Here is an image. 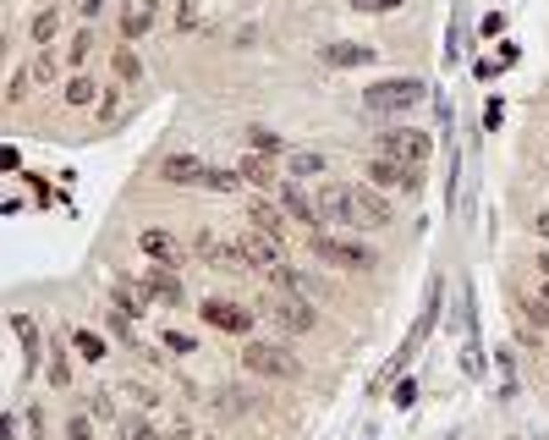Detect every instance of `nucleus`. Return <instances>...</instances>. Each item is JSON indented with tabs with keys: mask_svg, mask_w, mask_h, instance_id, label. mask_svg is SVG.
<instances>
[{
	"mask_svg": "<svg viewBox=\"0 0 549 440\" xmlns=\"http://www.w3.org/2000/svg\"><path fill=\"white\" fill-rule=\"evenodd\" d=\"M440 292H445V281H434V287H429V303H424V314L412 320V330H407V341H401V353L374 374V396H384V386H396V380H401V369L417 358V347H424V341L434 336V325H440Z\"/></svg>",
	"mask_w": 549,
	"mask_h": 440,
	"instance_id": "nucleus-1",
	"label": "nucleus"
},
{
	"mask_svg": "<svg viewBox=\"0 0 549 440\" xmlns=\"http://www.w3.org/2000/svg\"><path fill=\"white\" fill-rule=\"evenodd\" d=\"M424 100H429V83H424V77H379V83L363 88V105H368L374 116H407V110H417Z\"/></svg>",
	"mask_w": 549,
	"mask_h": 440,
	"instance_id": "nucleus-2",
	"label": "nucleus"
},
{
	"mask_svg": "<svg viewBox=\"0 0 549 440\" xmlns=\"http://www.w3.org/2000/svg\"><path fill=\"white\" fill-rule=\"evenodd\" d=\"M242 369L258 374V380H297L303 363L292 347H280V341H247L242 347Z\"/></svg>",
	"mask_w": 549,
	"mask_h": 440,
	"instance_id": "nucleus-3",
	"label": "nucleus"
},
{
	"mask_svg": "<svg viewBox=\"0 0 549 440\" xmlns=\"http://www.w3.org/2000/svg\"><path fill=\"white\" fill-rule=\"evenodd\" d=\"M374 154H391V160H401V166H429L434 133H424V127H384L374 138Z\"/></svg>",
	"mask_w": 549,
	"mask_h": 440,
	"instance_id": "nucleus-4",
	"label": "nucleus"
},
{
	"mask_svg": "<svg viewBox=\"0 0 549 440\" xmlns=\"http://www.w3.org/2000/svg\"><path fill=\"white\" fill-rule=\"evenodd\" d=\"M363 182L379 187V193H417V187H424V166H401V160H391V154H374Z\"/></svg>",
	"mask_w": 549,
	"mask_h": 440,
	"instance_id": "nucleus-5",
	"label": "nucleus"
},
{
	"mask_svg": "<svg viewBox=\"0 0 549 440\" xmlns=\"http://www.w3.org/2000/svg\"><path fill=\"white\" fill-rule=\"evenodd\" d=\"M198 320H204L209 330H225V336H247L253 320H258V308L231 303V297H204V303H198Z\"/></svg>",
	"mask_w": 549,
	"mask_h": 440,
	"instance_id": "nucleus-6",
	"label": "nucleus"
},
{
	"mask_svg": "<svg viewBox=\"0 0 549 440\" xmlns=\"http://www.w3.org/2000/svg\"><path fill=\"white\" fill-rule=\"evenodd\" d=\"M308 248H313V259H325V265H346V270H374V265H379V259H374V248L346 242V237H325V232H313V237H308Z\"/></svg>",
	"mask_w": 549,
	"mask_h": 440,
	"instance_id": "nucleus-7",
	"label": "nucleus"
},
{
	"mask_svg": "<svg viewBox=\"0 0 549 440\" xmlns=\"http://www.w3.org/2000/svg\"><path fill=\"white\" fill-rule=\"evenodd\" d=\"M258 308H264L270 314V320L280 325V330H313L319 325V308L308 303V297H297V292H280V297H264V303H258Z\"/></svg>",
	"mask_w": 549,
	"mask_h": 440,
	"instance_id": "nucleus-8",
	"label": "nucleus"
},
{
	"mask_svg": "<svg viewBox=\"0 0 549 440\" xmlns=\"http://www.w3.org/2000/svg\"><path fill=\"white\" fill-rule=\"evenodd\" d=\"M313 204H319V220L325 226H358V204H351V182H325L313 193Z\"/></svg>",
	"mask_w": 549,
	"mask_h": 440,
	"instance_id": "nucleus-9",
	"label": "nucleus"
},
{
	"mask_svg": "<svg viewBox=\"0 0 549 440\" xmlns=\"http://www.w3.org/2000/svg\"><path fill=\"white\" fill-rule=\"evenodd\" d=\"M351 204H358V226L363 232H384V226H391V199H384L379 193V187H368V182H351Z\"/></svg>",
	"mask_w": 549,
	"mask_h": 440,
	"instance_id": "nucleus-10",
	"label": "nucleus"
},
{
	"mask_svg": "<svg viewBox=\"0 0 549 440\" xmlns=\"http://www.w3.org/2000/svg\"><path fill=\"white\" fill-rule=\"evenodd\" d=\"M275 204H280L286 215H292L303 232H319V226H325V220H319L313 193H303V182H280V187H275Z\"/></svg>",
	"mask_w": 549,
	"mask_h": 440,
	"instance_id": "nucleus-11",
	"label": "nucleus"
},
{
	"mask_svg": "<svg viewBox=\"0 0 549 440\" xmlns=\"http://www.w3.org/2000/svg\"><path fill=\"white\" fill-rule=\"evenodd\" d=\"M209 171L214 166H204L198 154H166L159 160V182H171V187H209Z\"/></svg>",
	"mask_w": 549,
	"mask_h": 440,
	"instance_id": "nucleus-12",
	"label": "nucleus"
},
{
	"mask_svg": "<svg viewBox=\"0 0 549 440\" xmlns=\"http://www.w3.org/2000/svg\"><path fill=\"white\" fill-rule=\"evenodd\" d=\"M138 248H143V259H154V265H182V242L166 232V226H143L138 232Z\"/></svg>",
	"mask_w": 549,
	"mask_h": 440,
	"instance_id": "nucleus-13",
	"label": "nucleus"
},
{
	"mask_svg": "<svg viewBox=\"0 0 549 440\" xmlns=\"http://www.w3.org/2000/svg\"><path fill=\"white\" fill-rule=\"evenodd\" d=\"M154 22H159V0H126V6H121V39L138 45Z\"/></svg>",
	"mask_w": 549,
	"mask_h": 440,
	"instance_id": "nucleus-14",
	"label": "nucleus"
},
{
	"mask_svg": "<svg viewBox=\"0 0 549 440\" xmlns=\"http://www.w3.org/2000/svg\"><path fill=\"white\" fill-rule=\"evenodd\" d=\"M286 220H292V215H286L280 204H270V199H253V204H247V226L264 232V237H275L280 248H286Z\"/></svg>",
	"mask_w": 549,
	"mask_h": 440,
	"instance_id": "nucleus-15",
	"label": "nucleus"
},
{
	"mask_svg": "<svg viewBox=\"0 0 549 440\" xmlns=\"http://www.w3.org/2000/svg\"><path fill=\"white\" fill-rule=\"evenodd\" d=\"M143 281H149V292H154V308H182V303H187V292H182V275H176L171 265H154Z\"/></svg>",
	"mask_w": 549,
	"mask_h": 440,
	"instance_id": "nucleus-16",
	"label": "nucleus"
},
{
	"mask_svg": "<svg viewBox=\"0 0 549 440\" xmlns=\"http://www.w3.org/2000/svg\"><path fill=\"white\" fill-rule=\"evenodd\" d=\"M325 61H330V67H374V61H379V50L374 45H358V39H335V45H325Z\"/></svg>",
	"mask_w": 549,
	"mask_h": 440,
	"instance_id": "nucleus-17",
	"label": "nucleus"
},
{
	"mask_svg": "<svg viewBox=\"0 0 549 440\" xmlns=\"http://www.w3.org/2000/svg\"><path fill=\"white\" fill-rule=\"evenodd\" d=\"M237 171H242V182L253 187V193H270V187H280L275 182V166H270V154H242V160H237Z\"/></svg>",
	"mask_w": 549,
	"mask_h": 440,
	"instance_id": "nucleus-18",
	"label": "nucleus"
},
{
	"mask_svg": "<svg viewBox=\"0 0 549 440\" xmlns=\"http://www.w3.org/2000/svg\"><path fill=\"white\" fill-rule=\"evenodd\" d=\"M61 100H67L72 110H88V105H100V100H105V94H100V83H93V77H83V72H72L67 83H61Z\"/></svg>",
	"mask_w": 549,
	"mask_h": 440,
	"instance_id": "nucleus-19",
	"label": "nucleus"
},
{
	"mask_svg": "<svg viewBox=\"0 0 549 440\" xmlns=\"http://www.w3.org/2000/svg\"><path fill=\"white\" fill-rule=\"evenodd\" d=\"M12 330L22 336V353H28L22 363H28V374H34V369H39V358H44V336H39V325L28 320V314H12Z\"/></svg>",
	"mask_w": 549,
	"mask_h": 440,
	"instance_id": "nucleus-20",
	"label": "nucleus"
},
{
	"mask_svg": "<svg viewBox=\"0 0 549 440\" xmlns=\"http://www.w3.org/2000/svg\"><path fill=\"white\" fill-rule=\"evenodd\" d=\"M286 171H292V182H303V176H325L330 160L319 149H292V154H286Z\"/></svg>",
	"mask_w": 549,
	"mask_h": 440,
	"instance_id": "nucleus-21",
	"label": "nucleus"
},
{
	"mask_svg": "<svg viewBox=\"0 0 549 440\" xmlns=\"http://www.w3.org/2000/svg\"><path fill=\"white\" fill-rule=\"evenodd\" d=\"M55 28H61V12H55V6H44V12H39L34 22H28V39H34L39 50H50V39H55Z\"/></svg>",
	"mask_w": 549,
	"mask_h": 440,
	"instance_id": "nucleus-22",
	"label": "nucleus"
},
{
	"mask_svg": "<svg viewBox=\"0 0 549 440\" xmlns=\"http://www.w3.org/2000/svg\"><path fill=\"white\" fill-rule=\"evenodd\" d=\"M61 61H67V55H55V50H39V55H34V67H28V77H34L39 88H50V83L61 77Z\"/></svg>",
	"mask_w": 549,
	"mask_h": 440,
	"instance_id": "nucleus-23",
	"label": "nucleus"
},
{
	"mask_svg": "<svg viewBox=\"0 0 549 440\" xmlns=\"http://www.w3.org/2000/svg\"><path fill=\"white\" fill-rule=\"evenodd\" d=\"M192 254H198L204 265H220V270H225V242H220V237H214L209 226H204L198 237H192Z\"/></svg>",
	"mask_w": 549,
	"mask_h": 440,
	"instance_id": "nucleus-24",
	"label": "nucleus"
},
{
	"mask_svg": "<svg viewBox=\"0 0 549 440\" xmlns=\"http://www.w3.org/2000/svg\"><path fill=\"white\" fill-rule=\"evenodd\" d=\"M110 67H116V77H121V83H138V77H143V67H138V55H133V45H116V55H110Z\"/></svg>",
	"mask_w": 549,
	"mask_h": 440,
	"instance_id": "nucleus-25",
	"label": "nucleus"
},
{
	"mask_svg": "<svg viewBox=\"0 0 549 440\" xmlns=\"http://www.w3.org/2000/svg\"><path fill=\"white\" fill-rule=\"evenodd\" d=\"M72 347H77V358L100 363V358H105V336H100V330H72Z\"/></svg>",
	"mask_w": 549,
	"mask_h": 440,
	"instance_id": "nucleus-26",
	"label": "nucleus"
},
{
	"mask_svg": "<svg viewBox=\"0 0 549 440\" xmlns=\"http://www.w3.org/2000/svg\"><path fill=\"white\" fill-rule=\"evenodd\" d=\"M247 149L253 154H292V149L280 143V133H270V127H247Z\"/></svg>",
	"mask_w": 549,
	"mask_h": 440,
	"instance_id": "nucleus-27",
	"label": "nucleus"
},
{
	"mask_svg": "<svg viewBox=\"0 0 549 440\" xmlns=\"http://www.w3.org/2000/svg\"><path fill=\"white\" fill-rule=\"evenodd\" d=\"M88 50H93V34H88V28H77V34H72V45H67V50H61V55H67V67L77 72V67H83V61H88Z\"/></svg>",
	"mask_w": 549,
	"mask_h": 440,
	"instance_id": "nucleus-28",
	"label": "nucleus"
},
{
	"mask_svg": "<svg viewBox=\"0 0 549 440\" xmlns=\"http://www.w3.org/2000/svg\"><path fill=\"white\" fill-rule=\"evenodd\" d=\"M133 320H138V314L110 308V320H105V325H110V336H121V341H133V347H138V325H133Z\"/></svg>",
	"mask_w": 549,
	"mask_h": 440,
	"instance_id": "nucleus-29",
	"label": "nucleus"
},
{
	"mask_svg": "<svg viewBox=\"0 0 549 440\" xmlns=\"http://www.w3.org/2000/svg\"><path fill=\"white\" fill-rule=\"evenodd\" d=\"M242 187H247V182H242L237 166H231V171H220V166L209 171V193H242Z\"/></svg>",
	"mask_w": 549,
	"mask_h": 440,
	"instance_id": "nucleus-30",
	"label": "nucleus"
},
{
	"mask_svg": "<svg viewBox=\"0 0 549 440\" xmlns=\"http://www.w3.org/2000/svg\"><path fill=\"white\" fill-rule=\"evenodd\" d=\"M462 28H467V12L456 6V17H450V45H445V67H456V61H462Z\"/></svg>",
	"mask_w": 549,
	"mask_h": 440,
	"instance_id": "nucleus-31",
	"label": "nucleus"
},
{
	"mask_svg": "<svg viewBox=\"0 0 549 440\" xmlns=\"http://www.w3.org/2000/svg\"><path fill=\"white\" fill-rule=\"evenodd\" d=\"M50 386H55V391H67V386H72V363H67V347H55V353H50Z\"/></svg>",
	"mask_w": 549,
	"mask_h": 440,
	"instance_id": "nucleus-32",
	"label": "nucleus"
},
{
	"mask_svg": "<svg viewBox=\"0 0 549 440\" xmlns=\"http://www.w3.org/2000/svg\"><path fill=\"white\" fill-rule=\"evenodd\" d=\"M88 419H100V424H110V419H116V402H110V391H93V396H88Z\"/></svg>",
	"mask_w": 549,
	"mask_h": 440,
	"instance_id": "nucleus-33",
	"label": "nucleus"
},
{
	"mask_svg": "<svg viewBox=\"0 0 549 440\" xmlns=\"http://www.w3.org/2000/svg\"><path fill=\"white\" fill-rule=\"evenodd\" d=\"M67 440H93V419H88V413H72V419H67Z\"/></svg>",
	"mask_w": 549,
	"mask_h": 440,
	"instance_id": "nucleus-34",
	"label": "nucleus"
},
{
	"mask_svg": "<svg viewBox=\"0 0 549 440\" xmlns=\"http://www.w3.org/2000/svg\"><path fill=\"white\" fill-rule=\"evenodd\" d=\"M528 320H533V325H549V281H544V292L528 303Z\"/></svg>",
	"mask_w": 549,
	"mask_h": 440,
	"instance_id": "nucleus-35",
	"label": "nucleus"
},
{
	"mask_svg": "<svg viewBox=\"0 0 549 440\" xmlns=\"http://www.w3.org/2000/svg\"><path fill=\"white\" fill-rule=\"evenodd\" d=\"M391 402H396V407H412V402H417V380H396V386H391Z\"/></svg>",
	"mask_w": 549,
	"mask_h": 440,
	"instance_id": "nucleus-36",
	"label": "nucleus"
},
{
	"mask_svg": "<svg viewBox=\"0 0 549 440\" xmlns=\"http://www.w3.org/2000/svg\"><path fill=\"white\" fill-rule=\"evenodd\" d=\"M472 72H478L483 83H495V77H500L505 67H500V55H483V61H472Z\"/></svg>",
	"mask_w": 549,
	"mask_h": 440,
	"instance_id": "nucleus-37",
	"label": "nucleus"
},
{
	"mask_svg": "<svg viewBox=\"0 0 549 440\" xmlns=\"http://www.w3.org/2000/svg\"><path fill=\"white\" fill-rule=\"evenodd\" d=\"M176 28H187V34L198 28V0H182V6H176Z\"/></svg>",
	"mask_w": 549,
	"mask_h": 440,
	"instance_id": "nucleus-38",
	"label": "nucleus"
},
{
	"mask_svg": "<svg viewBox=\"0 0 549 440\" xmlns=\"http://www.w3.org/2000/svg\"><path fill=\"white\" fill-rule=\"evenodd\" d=\"M159 341H166L171 353H192V347H198V341H192L187 330H166V336H159Z\"/></svg>",
	"mask_w": 549,
	"mask_h": 440,
	"instance_id": "nucleus-39",
	"label": "nucleus"
},
{
	"mask_svg": "<svg viewBox=\"0 0 549 440\" xmlns=\"http://www.w3.org/2000/svg\"><path fill=\"white\" fill-rule=\"evenodd\" d=\"M214 396H220V407H225V413H242V407H247V402H242V391H237V386H220V391H214Z\"/></svg>",
	"mask_w": 549,
	"mask_h": 440,
	"instance_id": "nucleus-40",
	"label": "nucleus"
},
{
	"mask_svg": "<svg viewBox=\"0 0 549 440\" xmlns=\"http://www.w3.org/2000/svg\"><path fill=\"white\" fill-rule=\"evenodd\" d=\"M28 83H34V77H28V72H12V88H6V105H22V94H28Z\"/></svg>",
	"mask_w": 549,
	"mask_h": 440,
	"instance_id": "nucleus-41",
	"label": "nucleus"
},
{
	"mask_svg": "<svg viewBox=\"0 0 549 440\" xmlns=\"http://www.w3.org/2000/svg\"><path fill=\"white\" fill-rule=\"evenodd\" d=\"M351 6H358V12H401L407 0H351Z\"/></svg>",
	"mask_w": 549,
	"mask_h": 440,
	"instance_id": "nucleus-42",
	"label": "nucleus"
},
{
	"mask_svg": "<svg viewBox=\"0 0 549 440\" xmlns=\"http://www.w3.org/2000/svg\"><path fill=\"white\" fill-rule=\"evenodd\" d=\"M100 116H105V121H116V116H121V100H116V94H105V100H100Z\"/></svg>",
	"mask_w": 549,
	"mask_h": 440,
	"instance_id": "nucleus-43",
	"label": "nucleus"
},
{
	"mask_svg": "<svg viewBox=\"0 0 549 440\" xmlns=\"http://www.w3.org/2000/svg\"><path fill=\"white\" fill-rule=\"evenodd\" d=\"M500 28H505V17H500V12H489V17H483V39H495Z\"/></svg>",
	"mask_w": 549,
	"mask_h": 440,
	"instance_id": "nucleus-44",
	"label": "nucleus"
},
{
	"mask_svg": "<svg viewBox=\"0 0 549 440\" xmlns=\"http://www.w3.org/2000/svg\"><path fill=\"white\" fill-rule=\"evenodd\" d=\"M533 232H538V237H544V242H549V209H544V215H538V220H533Z\"/></svg>",
	"mask_w": 549,
	"mask_h": 440,
	"instance_id": "nucleus-45",
	"label": "nucleus"
},
{
	"mask_svg": "<svg viewBox=\"0 0 549 440\" xmlns=\"http://www.w3.org/2000/svg\"><path fill=\"white\" fill-rule=\"evenodd\" d=\"M538 275L549 281V248H544V254H538Z\"/></svg>",
	"mask_w": 549,
	"mask_h": 440,
	"instance_id": "nucleus-46",
	"label": "nucleus"
},
{
	"mask_svg": "<svg viewBox=\"0 0 549 440\" xmlns=\"http://www.w3.org/2000/svg\"><path fill=\"white\" fill-rule=\"evenodd\" d=\"M116 440H121V435H116ZM126 440H133V435H126Z\"/></svg>",
	"mask_w": 549,
	"mask_h": 440,
	"instance_id": "nucleus-47",
	"label": "nucleus"
},
{
	"mask_svg": "<svg viewBox=\"0 0 549 440\" xmlns=\"http://www.w3.org/2000/svg\"><path fill=\"white\" fill-rule=\"evenodd\" d=\"M204 440H214V435H204Z\"/></svg>",
	"mask_w": 549,
	"mask_h": 440,
	"instance_id": "nucleus-48",
	"label": "nucleus"
}]
</instances>
